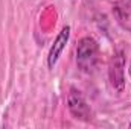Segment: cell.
<instances>
[{"mask_svg":"<svg viewBox=\"0 0 131 129\" xmlns=\"http://www.w3.org/2000/svg\"><path fill=\"white\" fill-rule=\"evenodd\" d=\"M99 59V44L92 36H84L79 40L76 46V64L78 67L85 71L92 73Z\"/></svg>","mask_w":131,"mask_h":129,"instance_id":"obj_1","label":"cell"},{"mask_svg":"<svg viewBox=\"0 0 131 129\" xmlns=\"http://www.w3.org/2000/svg\"><path fill=\"white\" fill-rule=\"evenodd\" d=\"M108 78L113 90L117 94L122 93L125 88V55L122 50H117L113 55L108 67Z\"/></svg>","mask_w":131,"mask_h":129,"instance_id":"obj_2","label":"cell"},{"mask_svg":"<svg viewBox=\"0 0 131 129\" xmlns=\"http://www.w3.org/2000/svg\"><path fill=\"white\" fill-rule=\"evenodd\" d=\"M67 106L70 114L81 122H90L92 120V109L85 100V97L82 96V93L76 88H70L69 94H67Z\"/></svg>","mask_w":131,"mask_h":129,"instance_id":"obj_3","label":"cell"},{"mask_svg":"<svg viewBox=\"0 0 131 129\" xmlns=\"http://www.w3.org/2000/svg\"><path fill=\"white\" fill-rule=\"evenodd\" d=\"M69 36H70V28L69 26H64L58 32L55 41H53V44L50 46V50H49V55H47V65H49V68H53L55 64L58 62L63 50L66 49V44L69 41Z\"/></svg>","mask_w":131,"mask_h":129,"instance_id":"obj_4","label":"cell"},{"mask_svg":"<svg viewBox=\"0 0 131 129\" xmlns=\"http://www.w3.org/2000/svg\"><path fill=\"white\" fill-rule=\"evenodd\" d=\"M113 14H114V18L117 20V23L125 31L131 32V0L116 2L114 8H113Z\"/></svg>","mask_w":131,"mask_h":129,"instance_id":"obj_5","label":"cell"},{"mask_svg":"<svg viewBox=\"0 0 131 129\" xmlns=\"http://www.w3.org/2000/svg\"><path fill=\"white\" fill-rule=\"evenodd\" d=\"M130 128H131V123H130Z\"/></svg>","mask_w":131,"mask_h":129,"instance_id":"obj_6","label":"cell"},{"mask_svg":"<svg viewBox=\"0 0 131 129\" xmlns=\"http://www.w3.org/2000/svg\"><path fill=\"white\" fill-rule=\"evenodd\" d=\"M117 2H119V0H117Z\"/></svg>","mask_w":131,"mask_h":129,"instance_id":"obj_7","label":"cell"}]
</instances>
